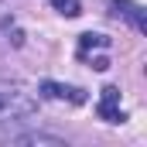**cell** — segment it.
I'll return each mask as SVG.
<instances>
[{"label": "cell", "instance_id": "cell-5", "mask_svg": "<svg viewBox=\"0 0 147 147\" xmlns=\"http://www.w3.org/2000/svg\"><path fill=\"white\" fill-rule=\"evenodd\" d=\"M110 7H113L116 17H127L134 24V31H140V34L147 31V17H144V10H140V3H134V0H110Z\"/></svg>", "mask_w": 147, "mask_h": 147}, {"label": "cell", "instance_id": "cell-3", "mask_svg": "<svg viewBox=\"0 0 147 147\" xmlns=\"http://www.w3.org/2000/svg\"><path fill=\"white\" fill-rule=\"evenodd\" d=\"M96 113H99V120H106V123H123V120H127V113L120 110V89H116V86H106V89H103Z\"/></svg>", "mask_w": 147, "mask_h": 147}, {"label": "cell", "instance_id": "cell-1", "mask_svg": "<svg viewBox=\"0 0 147 147\" xmlns=\"http://www.w3.org/2000/svg\"><path fill=\"white\" fill-rule=\"evenodd\" d=\"M110 48H113V41L106 34H82L79 38V48H75V58L79 62H92V69L96 72H106L110 69Z\"/></svg>", "mask_w": 147, "mask_h": 147}, {"label": "cell", "instance_id": "cell-2", "mask_svg": "<svg viewBox=\"0 0 147 147\" xmlns=\"http://www.w3.org/2000/svg\"><path fill=\"white\" fill-rule=\"evenodd\" d=\"M31 110H34V103L28 99V92L21 86H0V120L28 116Z\"/></svg>", "mask_w": 147, "mask_h": 147}, {"label": "cell", "instance_id": "cell-6", "mask_svg": "<svg viewBox=\"0 0 147 147\" xmlns=\"http://www.w3.org/2000/svg\"><path fill=\"white\" fill-rule=\"evenodd\" d=\"M48 3H51L62 17H79V14H82V3H79V0H48Z\"/></svg>", "mask_w": 147, "mask_h": 147}, {"label": "cell", "instance_id": "cell-7", "mask_svg": "<svg viewBox=\"0 0 147 147\" xmlns=\"http://www.w3.org/2000/svg\"><path fill=\"white\" fill-rule=\"evenodd\" d=\"M21 144H62V140H55V137H41V134H34V137H21Z\"/></svg>", "mask_w": 147, "mask_h": 147}, {"label": "cell", "instance_id": "cell-4", "mask_svg": "<svg viewBox=\"0 0 147 147\" xmlns=\"http://www.w3.org/2000/svg\"><path fill=\"white\" fill-rule=\"evenodd\" d=\"M41 96H48V99H69L75 106L86 103V89H79V86H62V82H51V79L41 82Z\"/></svg>", "mask_w": 147, "mask_h": 147}]
</instances>
